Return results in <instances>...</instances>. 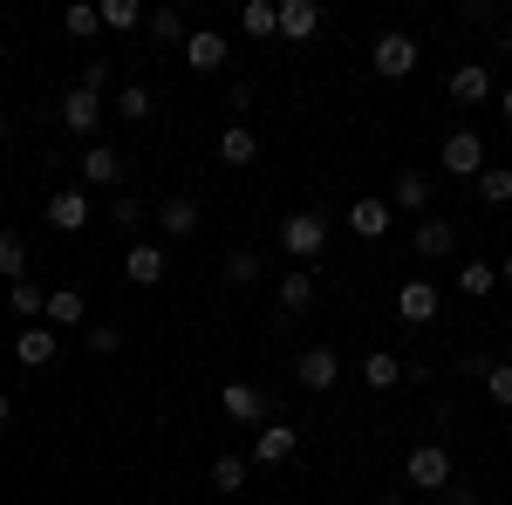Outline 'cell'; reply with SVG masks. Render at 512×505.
<instances>
[{
	"label": "cell",
	"instance_id": "cell-1",
	"mask_svg": "<svg viewBox=\"0 0 512 505\" xmlns=\"http://www.w3.org/2000/svg\"><path fill=\"white\" fill-rule=\"evenodd\" d=\"M280 246H287V260H321L328 253V219L321 212H287L280 219Z\"/></svg>",
	"mask_w": 512,
	"mask_h": 505
},
{
	"label": "cell",
	"instance_id": "cell-2",
	"mask_svg": "<svg viewBox=\"0 0 512 505\" xmlns=\"http://www.w3.org/2000/svg\"><path fill=\"white\" fill-rule=\"evenodd\" d=\"M403 485H410V492H444V485H451V451H444V444H417V451L403 458Z\"/></svg>",
	"mask_w": 512,
	"mask_h": 505
},
{
	"label": "cell",
	"instance_id": "cell-3",
	"mask_svg": "<svg viewBox=\"0 0 512 505\" xmlns=\"http://www.w3.org/2000/svg\"><path fill=\"white\" fill-rule=\"evenodd\" d=\"M417 55H424V48L390 28V35H376V48H369V69L383 82H403V76H417Z\"/></svg>",
	"mask_w": 512,
	"mask_h": 505
},
{
	"label": "cell",
	"instance_id": "cell-4",
	"mask_svg": "<svg viewBox=\"0 0 512 505\" xmlns=\"http://www.w3.org/2000/svg\"><path fill=\"white\" fill-rule=\"evenodd\" d=\"M437 164H444L451 178H478V171H485V137H478V130H451V137L437 144Z\"/></svg>",
	"mask_w": 512,
	"mask_h": 505
},
{
	"label": "cell",
	"instance_id": "cell-5",
	"mask_svg": "<svg viewBox=\"0 0 512 505\" xmlns=\"http://www.w3.org/2000/svg\"><path fill=\"white\" fill-rule=\"evenodd\" d=\"M294 383L315 389V396H321V389H335V383H342V355H335V349H301V362H294Z\"/></svg>",
	"mask_w": 512,
	"mask_h": 505
},
{
	"label": "cell",
	"instance_id": "cell-6",
	"mask_svg": "<svg viewBox=\"0 0 512 505\" xmlns=\"http://www.w3.org/2000/svg\"><path fill=\"white\" fill-rule=\"evenodd\" d=\"M96 123H103V96H89V89H69V96H62V130H69V137H96Z\"/></svg>",
	"mask_w": 512,
	"mask_h": 505
},
{
	"label": "cell",
	"instance_id": "cell-7",
	"mask_svg": "<svg viewBox=\"0 0 512 505\" xmlns=\"http://www.w3.org/2000/svg\"><path fill=\"white\" fill-rule=\"evenodd\" d=\"M14 355H21V369H48V362L62 355V335H55L48 321H35V328L14 335Z\"/></svg>",
	"mask_w": 512,
	"mask_h": 505
},
{
	"label": "cell",
	"instance_id": "cell-8",
	"mask_svg": "<svg viewBox=\"0 0 512 505\" xmlns=\"http://www.w3.org/2000/svg\"><path fill=\"white\" fill-rule=\"evenodd\" d=\"M41 219H48L55 233H82V226H89V192H82V185H69V192H55Z\"/></svg>",
	"mask_w": 512,
	"mask_h": 505
},
{
	"label": "cell",
	"instance_id": "cell-9",
	"mask_svg": "<svg viewBox=\"0 0 512 505\" xmlns=\"http://www.w3.org/2000/svg\"><path fill=\"white\" fill-rule=\"evenodd\" d=\"M82 185L117 192V185H123V157L110 151V144H89V151H82Z\"/></svg>",
	"mask_w": 512,
	"mask_h": 505
},
{
	"label": "cell",
	"instance_id": "cell-10",
	"mask_svg": "<svg viewBox=\"0 0 512 505\" xmlns=\"http://www.w3.org/2000/svg\"><path fill=\"white\" fill-rule=\"evenodd\" d=\"M437 308H444V301H437L431 280H403V287H396V314H403V321L424 328V321H437Z\"/></svg>",
	"mask_w": 512,
	"mask_h": 505
},
{
	"label": "cell",
	"instance_id": "cell-11",
	"mask_svg": "<svg viewBox=\"0 0 512 505\" xmlns=\"http://www.w3.org/2000/svg\"><path fill=\"white\" fill-rule=\"evenodd\" d=\"M226 55H233V48H226V35H219V28H192V35H185V62H192L198 76H212Z\"/></svg>",
	"mask_w": 512,
	"mask_h": 505
},
{
	"label": "cell",
	"instance_id": "cell-12",
	"mask_svg": "<svg viewBox=\"0 0 512 505\" xmlns=\"http://www.w3.org/2000/svg\"><path fill=\"white\" fill-rule=\"evenodd\" d=\"M280 35L287 41H315L321 35V0H280Z\"/></svg>",
	"mask_w": 512,
	"mask_h": 505
},
{
	"label": "cell",
	"instance_id": "cell-13",
	"mask_svg": "<svg viewBox=\"0 0 512 505\" xmlns=\"http://www.w3.org/2000/svg\"><path fill=\"white\" fill-rule=\"evenodd\" d=\"M390 219H396L390 198H355V205H349V233L355 239H383V233H390Z\"/></svg>",
	"mask_w": 512,
	"mask_h": 505
},
{
	"label": "cell",
	"instance_id": "cell-14",
	"mask_svg": "<svg viewBox=\"0 0 512 505\" xmlns=\"http://www.w3.org/2000/svg\"><path fill=\"white\" fill-rule=\"evenodd\" d=\"M219 403H226L233 424H267V396H260L253 383H226V389H219Z\"/></svg>",
	"mask_w": 512,
	"mask_h": 505
},
{
	"label": "cell",
	"instance_id": "cell-15",
	"mask_svg": "<svg viewBox=\"0 0 512 505\" xmlns=\"http://www.w3.org/2000/svg\"><path fill=\"white\" fill-rule=\"evenodd\" d=\"M123 273H130V287H158V280H164V246H144V239H130V253H123Z\"/></svg>",
	"mask_w": 512,
	"mask_h": 505
},
{
	"label": "cell",
	"instance_id": "cell-16",
	"mask_svg": "<svg viewBox=\"0 0 512 505\" xmlns=\"http://www.w3.org/2000/svg\"><path fill=\"white\" fill-rule=\"evenodd\" d=\"M294 451H301L294 424H260V437H253V458H260V465H287Z\"/></svg>",
	"mask_w": 512,
	"mask_h": 505
},
{
	"label": "cell",
	"instance_id": "cell-17",
	"mask_svg": "<svg viewBox=\"0 0 512 505\" xmlns=\"http://www.w3.org/2000/svg\"><path fill=\"white\" fill-rule=\"evenodd\" d=\"M444 89H451V103H485V96H492V69H485V62H458Z\"/></svg>",
	"mask_w": 512,
	"mask_h": 505
},
{
	"label": "cell",
	"instance_id": "cell-18",
	"mask_svg": "<svg viewBox=\"0 0 512 505\" xmlns=\"http://www.w3.org/2000/svg\"><path fill=\"white\" fill-rule=\"evenodd\" d=\"M424 205H431V178H424V171H396L390 212H424Z\"/></svg>",
	"mask_w": 512,
	"mask_h": 505
},
{
	"label": "cell",
	"instance_id": "cell-19",
	"mask_svg": "<svg viewBox=\"0 0 512 505\" xmlns=\"http://www.w3.org/2000/svg\"><path fill=\"white\" fill-rule=\"evenodd\" d=\"M7 314H14L21 328H35L41 314H48V294H41L35 280H14V287H7Z\"/></svg>",
	"mask_w": 512,
	"mask_h": 505
},
{
	"label": "cell",
	"instance_id": "cell-20",
	"mask_svg": "<svg viewBox=\"0 0 512 505\" xmlns=\"http://www.w3.org/2000/svg\"><path fill=\"white\" fill-rule=\"evenodd\" d=\"M158 233L164 239H192L198 233V205L192 198H164L158 205Z\"/></svg>",
	"mask_w": 512,
	"mask_h": 505
},
{
	"label": "cell",
	"instance_id": "cell-21",
	"mask_svg": "<svg viewBox=\"0 0 512 505\" xmlns=\"http://www.w3.org/2000/svg\"><path fill=\"white\" fill-rule=\"evenodd\" d=\"M253 157H260V137L246 123H226L219 130V164H253Z\"/></svg>",
	"mask_w": 512,
	"mask_h": 505
},
{
	"label": "cell",
	"instance_id": "cell-22",
	"mask_svg": "<svg viewBox=\"0 0 512 505\" xmlns=\"http://www.w3.org/2000/svg\"><path fill=\"white\" fill-rule=\"evenodd\" d=\"M280 308H287V314H308V308H315V273H301V267L280 273Z\"/></svg>",
	"mask_w": 512,
	"mask_h": 505
},
{
	"label": "cell",
	"instance_id": "cell-23",
	"mask_svg": "<svg viewBox=\"0 0 512 505\" xmlns=\"http://www.w3.org/2000/svg\"><path fill=\"white\" fill-rule=\"evenodd\" d=\"M451 246H458V226H451V219H424V226H417V253H424V260H444Z\"/></svg>",
	"mask_w": 512,
	"mask_h": 505
},
{
	"label": "cell",
	"instance_id": "cell-24",
	"mask_svg": "<svg viewBox=\"0 0 512 505\" xmlns=\"http://www.w3.org/2000/svg\"><path fill=\"white\" fill-rule=\"evenodd\" d=\"M362 383H369V389H396V383H403V362H396L390 349H369V355H362Z\"/></svg>",
	"mask_w": 512,
	"mask_h": 505
},
{
	"label": "cell",
	"instance_id": "cell-25",
	"mask_svg": "<svg viewBox=\"0 0 512 505\" xmlns=\"http://www.w3.org/2000/svg\"><path fill=\"white\" fill-rule=\"evenodd\" d=\"M96 14H103V28H110V35H130V28H144V21H151V14H144V0H103Z\"/></svg>",
	"mask_w": 512,
	"mask_h": 505
},
{
	"label": "cell",
	"instance_id": "cell-26",
	"mask_svg": "<svg viewBox=\"0 0 512 505\" xmlns=\"http://www.w3.org/2000/svg\"><path fill=\"white\" fill-rule=\"evenodd\" d=\"M239 28H246L253 41L280 35V7H274V0H246V7H239Z\"/></svg>",
	"mask_w": 512,
	"mask_h": 505
},
{
	"label": "cell",
	"instance_id": "cell-27",
	"mask_svg": "<svg viewBox=\"0 0 512 505\" xmlns=\"http://www.w3.org/2000/svg\"><path fill=\"white\" fill-rule=\"evenodd\" d=\"M0 273H7V287L28 280V239L14 233V226H0Z\"/></svg>",
	"mask_w": 512,
	"mask_h": 505
},
{
	"label": "cell",
	"instance_id": "cell-28",
	"mask_svg": "<svg viewBox=\"0 0 512 505\" xmlns=\"http://www.w3.org/2000/svg\"><path fill=\"white\" fill-rule=\"evenodd\" d=\"M41 321H48V328H82V294H76V287H55Z\"/></svg>",
	"mask_w": 512,
	"mask_h": 505
},
{
	"label": "cell",
	"instance_id": "cell-29",
	"mask_svg": "<svg viewBox=\"0 0 512 505\" xmlns=\"http://www.w3.org/2000/svg\"><path fill=\"white\" fill-rule=\"evenodd\" d=\"M478 198L485 205H512V164H485L478 171Z\"/></svg>",
	"mask_w": 512,
	"mask_h": 505
},
{
	"label": "cell",
	"instance_id": "cell-30",
	"mask_svg": "<svg viewBox=\"0 0 512 505\" xmlns=\"http://www.w3.org/2000/svg\"><path fill=\"white\" fill-rule=\"evenodd\" d=\"M492 287H499V267H485V260H465V267H458V294H472V301H485Z\"/></svg>",
	"mask_w": 512,
	"mask_h": 505
},
{
	"label": "cell",
	"instance_id": "cell-31",
	"mask_svg": "<svg viewBox=\"0 0 512 505\" xmlns=\"http://www.w3.org/2000/svg\"><path fill=\"white\" fill-rule=\"evenodd\" d=\"M212 492H246V458H212Z\"/></svg>",
	"mask_w": 512,
	"mask_h": 505
},
{
	"label": "cell",
	"instance_id": "cell-32",
	"mask_svg": "<svg viewBox=\"0 0 512 505\" xmlns=\"http://www.w3.org/2000/svg\"><path fill=\"white\" fill-rule=\"evenodd\" d=\"M226 280H233V287H253V280H260V253H253V246H233V253H226Z\"/></svg>",
	"mask_w": 512,
	"mask_h": 505
},
{
	"label": "cell",
	"instance_id": "cell-33",
	"mask_svg": "<svg viewBox=\"0 0 512 505\" xmlns=\"http://www.w3.org/2000/svg\"><path fill=\"white\" fill-rule=\"evenodd\" d=\"M117 117H130V123L151 117V89H144V82H123L117 89Z\"/></svg>",
	"mask_w": 512,
	"mask_h": 505
},
{
	"label": "cell",
	"instance_id": "cell-34",
	"mask_svg": "<svg viewBox=\"0 0 512 505\" xmlns=\"http://www.w3.org/2000/svg\"><path fill=\"white\" fill-rule=\"evenodd\" d=\"M110 219H117L123 233H137V226H144L151 212H144V198H137V192H117V198H110Z\"/></svg>",
	"mask_w": 512,
	"mask_h": 505
},
{
	"label": "cell",
	"instance_id": "cell-35",
	"mask_svg": "<svg viewBox=\"0 0 512 505\" xmlns=\"http://www.w3.org/2000/svg\"><path fill=\"white\" fill-rule=\"evenodd\" d=\"M144 28H151L158 41H185V14H178V7H151V21H144Z\"/></svg>",
	"mask_w": 512,
	"mask_h": 505
},
{
	"label": "cell",
	"instance_id": "cell-36",
	"mask_svg": "<svg viewBox=\"0 0 512 505\" xmlns=\"http://www.w3.org/2000/svg\"><path fill=\"white\" fill-rule=\"evenodd\" d=\"M62 28H69L76 41H89V35H103V14H96V7H69V14H62Z\"/></svg>",
	"mask_w": 512,
	"mask_h": 505
},
{
	"label": "cell",
	"instance_id": "cell-37",
	"mask_svg": "<svg viewBox=\"0 0 512 505\" xmlns=\"http://www.w3.org/2000/svg\"><path fill=\"white\" fill-rule=\"evenodd\" d=\"M485 396L512 410V362H492V376H485Z\"/></svg>",
	"mask_w": 512,
	"mask_h": 505
},
{
	"label": "cell",
	"instance_id": "cell-38",
	"mask_svg": "<svg viewBox=\"0 0 512 505\" xmlns=\"http://www.w3.org/2000/svg\"><path fill=\"white\" fill-rule=\"evenodd\" d=\"M82 89H89V96H103V89H110V62H103V55H89V69H82Z\"/></svg>",
	"mask_w": 512,
	"mask_h": 505
},
{
	"label": "cell",
	"instance_id": "cell-39",
	"mask_svg": "<svg viewBox=\"0 0 512 505\" xmlns=\"http://www.w3.org/2000/svg\"><path fill=\"white\" fill-rule=\"evenodd\" d=\"M123 349V328H89V355H117Z\"/></svg>",
	"mask_w": 512,
	"mask_h": 505
},
{
	"label": "cell",
	"instance_id": "cell-40",
	"mask_svg": "<svg viewBox=\"0 0 512 505\" xmlns=\"http://www.w3.org/2000/svg\"><path fill=\"white\" fill-rule=\"evenodd\" d=\"M458 376H478V383H485V376H492V362H485V355H458Z\"/></svg>",
	"mask_w": 512,
	"mask_h": 505
},
{
	"label": "cell",
	"instance_id": "cell-41",
	"mask_svg": "<svg viewBox=\"0 0 512 505\" xmlns=\"http://www.w3.org/2000/svg\"><path fill=\"white\" fill-rule=\"evenodd\" d=\"M437 505H478V499H472V492H465V485H458V492L444 485V492H437Z\"/></svg>",
	"mask_w": 512,
	"mask_h": 505
},
{
	"label": "cell",
	"instance_id": "cell-42",
	"mask_svg": "<svg viewBox=\"0 0 512 505\" xmlns=\"http://www.w3.org/2000/svg\"><path fill=\"white\" fill-rule=\"evenodd\" d=\"M499 117L512 123V82H506V89H499Z\"/></svg>",
	"mask_w": 512,
	"mask_h": 505
},
{
	"label": "cell",
	"instance_id": "cell-43",
	"mask_svg": "<svg viewBox=\"0 0 512 505\" xmlns=\"http://www.w3.org/2000/svg\"><path fill=\"white\" fill-rule=\"evenodd\" d=\"M499 280H506V287H512V253H506V260H499Z\"/></svg>",
	"mask_w": 512,
	"mask_h": 505
},
{
	"label": "cell",
	"instance_id": "cell-44",
	"mask_svg": "<svg viewBox=\"0 0 512 505\" xmlns=\"http://www.w3.org/2000/svg\"><path fill=\"white\" fill-rule=\"evenodd\" d=\"M7 417H14V403H7V389H0V424H7Z\"/></svg>",
	"mask_w": 512,
	"mask_h": 505
},
{
	"label": "cell",
	"instance_id": "cell-45",
	"mask_svg": "<svg viewBox=\"0 0 512 505\" xmlns=\"http://www.w3.org/2000/svg\"><path fill=\"white\" fill-rule=\"evenodd\" d=\"M506 48H512V14H506Z\"/></svg>",
	"mask_w": 512,
	"mask_h": 505
},
{
	"label": "cell",
	"instance_id": "cell-46",
	"mask_svg": "<svg viewBox=\"0 0 512 505\" xmlns=\"http://www.w3.org/2000/svg\"><path fill=\"white\" fill-rule=\"evenodd\" d=\"M0 137H7V110H0Z\"/></svg>",
	"mask_w": 512,
	"mask_h": 505
},
{
	"label": "cell",
	"instance_id": "cell-47",
	"mask_svg": "<svg viewBox=\"0 0 512 505\" xmlns=\"http://www.w3.org/2000/svg\"><path fill=\"white\" fill-rule=\"evenodd\" d=\"M0 69H7V55H0Z\"/></svg>",
	"mask_w": 512,
	"mask_h": 505
},
{
	"label": "cell",
	"instance_id": "cell-48",
	"mask_svg": "<svg viewBox=\"0 0 512 505\" xmlns=\"http://www.w3.org/2000/svg\"><path fill=\"white\" fill-rule=\"evenodd\" d=\"M506 335H512V321H506Z\"/></svg>",
	"mask_w": 512,
	"mask_h": 505
}]
</instances>
